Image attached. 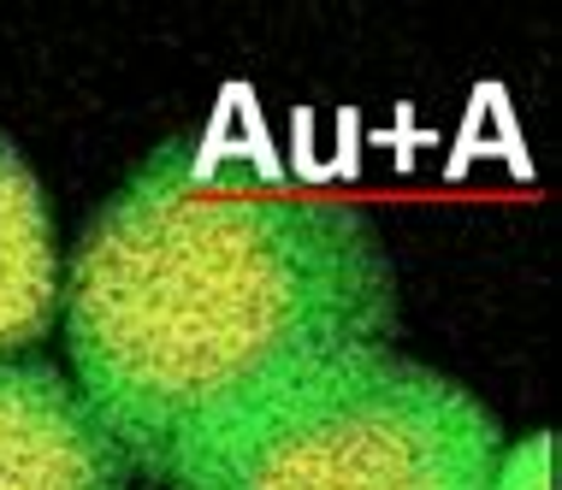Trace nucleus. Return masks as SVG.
<instances>
[{
  "mask_svg": "<svg viewBox=\"0 0 562 490\" xmlns=\"http://www.w3.org/2000/svg\"><path fill=\"white\" fill-rule=\"evenodd\" d=\"M59 301L71 385L155 485L296 373L397 331L368 213L232 130L172 136L136 166L83 225Z\"/></svg>",
  "mask_w": 562,
  "mask_h": 490,
  "instance_id": "f257e3e1",
  "label": "nucleus"
},
{
  "mask_svg": "<svg viewBox=\"0 0 562 490\" xmlns=\"http://www.w3.org/2000/svg\"><path fill=\"white\" fill-rule=\"evenodd\" d=\"M492 490H557V437L533 432L515 449H504V461L492 472Z\"/></svg>",
  "mask_w": 562,
  "mask_h": 490,
  "instance_id": "39448f33",
  "label": "nucleus"
},
{
  "mask_svg": "<svg viewBox=\"0 0 562 490\" xmlns=\"http://www.w3.org/2000/svg\"><path fill=\"white\" fill-rule=\"evenodd\" d=\"M59 314V254L54 219L36 172L0 130V361H12Z\"/></svg>",
  "mask_w": 562,
  "mask_h": 490,
  "instance_id": "20e7f679",
  "label": "nucleus"
},
{
  "mask_svg": "<svg viewBox=\"0 0 562 490\" xmlns=\"http://www.w3.org/2000/svg\"><path fill=\"white\" fill-rule=\"evenodd\" d=\"M0 490H131V461L48 361H0Z\"/></svg>",
  "mask_w": 562,
  "mask_h": 490,
  "instance_id": "7ed1b4c3",
  "label": "nucleus"
},
{
  "mask_svg": "<svg viewBox=\"0 0 562 490\" xmlns=\"http://www.w3.org/2000/svg\"><path fill=\"white\" fill-rule=\"evenodd\" d=\"M504 432L391 343L344 349L225 432L172 490H492Z\"/></svg>",
  "mask_w": 562,
  "mask_h": 490,
  "instance_id": "f03ea898",
  "label": "nucleus"
}]
</instances>
